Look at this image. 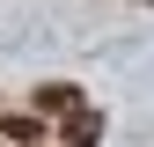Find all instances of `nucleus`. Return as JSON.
Wrapping results in <instances>:
<instances>
[{
  "label": "nucleus",
  "instance_id": "f03ea898",
  "mask_svg": "<svg viewBox=\"0 0 154 147\" xmlns=\"http://www.w3.org/2000/svg\"><path fill=\"white\" fill-rule=\"evenodd\" d=\"M95 140H103V110H73V118H66V147H95Z\"/></svg>",
  "mask_w": 154,
  "mask_h": 147
},
{
  "label": "nucleus",
  "instance_id": "7ed1b4c3",
  "mask_svg": "<svg viewBox=\"0 0 154 147\" xmlns=\"http://www.w3.org/2000/svg\"><path fill=\"white\" fill-rule=\"evenodd\" d=\"M140 8H154V0H140Z\"/></svg>",
  "mask_w": 154,
  "mask_h": 147
},
{
  "label": "nucleus",
  "instance_id": "f257e3e1",
  "mask_svg": "<svg viewBox=\"0 0 154 147\" xmlns=\"http://www.w3.org/2000/svg\"><path fill=\"white\" fill-rule=\"evenodd\" d=\"M73 110H81V88L73 81H44L37 88V118H73Z\"/></svg>",
  "mask_w": 154,
  "mask_h": 147
}]
</instances>
